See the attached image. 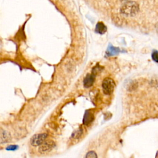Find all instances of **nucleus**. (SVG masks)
Here are the masks:
<instances>
[{
    "label": "nucleus",
    "mask_w": 158,
    "mask_h": 158,
    "mask_svg": "<svg viewBox=\"0 0 158 158\" xmlns=\"http://www.w3.org/2000/svg\"><path fill=\"white\" fill-rule=\"evenodd\" d=\"M93 119H94L93 114L91 113V111L90 110H88L85 112L84 117H83V122L85 125H88L91 122H92Z\"/></svg>",
    "instance_id": "0eeeda50"
},
{
    "label": "nucleus",
    "mask_w": 158,
    "mask_h": 158,
    "mask_svg": "<svg viewBox=\"0 0 158 158\" xmlns=\"http://www.w3.org/2000/svg\"><path fill=\"white\" fill-rule=\"evenodd\" d=\"M107 31V27L102 22H99L95 27V32L101 35H103Z\"/></svg>",
    "instance_id": "6e6552de"
},
{
    "label": "nucleus",
    "mask_w": 158,
    "mask_h": 158,
    "mask_svg": "<svg viewBox=\"0 0 158 158\" xmlns=\"http://www.w3.org/2000/svg\"><path fill=\"white\" fill-rule=\"evenodd\" d=\"M120 53V50L119 48H116L113 45H109L108 48H107L106 54L107 56H113L119 54Z\"/></svg>",
    "instance_id": "423d86ee"
},
{
    "label": "nucleus",
    "mask_w": 158,
    "mask_h": 158,
    "mask_svg": "<svg viewBox=\"0 0 158 158\" xmlns=\"http://www.w3.org/2000/svg\"><path fill=\"white\" fill-rule=\"evenodd\" d=\"M139 11L138 4L132 1H126L120 8V13L127 16H133L136 15Z\"/></svg>",
    "instance_id": "f257e3e1"
},
{
    "label": "nucleus",
    "mask_w": 158,
    "mask_h": 158,
    "mask_svg": "<svg viewBox=\"0 0 158 158\" xmlns=\"http://www.w3.org/2000/svg\"><path fill=\"white\" fill-rule=\"evenodd\" d=\"M9 139L7 134L3 130H0V143L6 142Z\"/></svg>",
    "instance_id": "1a4fd4ad"
},
{
    "label": "nucleus",
    "mask_w": 158,
    "mask_h": 158,
    "mask_svg": "<svg viewBox=\"0 0 158 158\" xmlns=\"http://www.w3.org/2000/svg\"><path fill=\"white\" fill-rule=\"evenodd\" d=\"M16 148H17V146H15V145H11V146H9L7 147L6 150H15L17 149Z\"/></svg>",
    "instance_id": "f8f14e48"
},
{
    "label": "nucleus",
    "mask_w": 158,
    "mask_h": 158,
    "mask_svg": "<svg viewBox=\"0 0 158 158\" xmlns=\"http://www.w3.org/2000/svg\"><path fill=\"white\" fill-rule=\"evenodd\" d=\"M120 1H127L128 0H120Z\"/></svg>",
    "instance_id": "ddd939ff"
},
{
    "label": "nucleus",
    "mask_w": 158,
    "mask_h": 158,
    "mask_svg": "<svg viewBox=\"0 0 158 158\" xmlns=\"http://www.w3.org/2000/svg\"><path fill=\"white\" fill-rule=\"evenodd\" d=\"M55 146V143L53 141H47L44 142L42 145H40L39 151L40 153H45L51 151Z\"/></svg>",
    "instance_id": "20e7f679"
},
{
    "label": "nucleus",
    "mask_w": 158,
    "mask_h": 158,
    "mask_svg": "<svg viewBox=\"0 0 158 158\" xmlns=\"http://www.w3.org/2000/svg\"><path fill=\"white\" fill-rule=\"evenodd\" d=\"M151 58L153 60L158 63V51L156 50H154L151 54Z\"/></svg>",
    "instance_id": "9d476101"
},
{
    "label": "nucleus",
    "mask_w": 158,
    "mask_h": 158,
    "mask_svg": "<svg viewBox=\"0 0 158 158\" xmlns=\"http://www.w3.org/2000/svg\"><path fill=\"white\" fill-rule=\"evenodd\" d=\"M95 80V74L88 73L83 80V85L85 88H89L93 84Z\"/></svg>",
    "instance_id": "39448f33"
},
{
    "label": "nucleus",
    "mask_w": 158,
    "mask_h": 158,
    "mask_svg": "<svg viewBox=\"0 0 158 158\" xmlns=\"http://www.w3.org/2000/svg\"><path fill=\"white\" fill-rule=\"evenodd\" d=\"M47 136L48 135L46 134L35 135L31 138L30 143L33 146H39L45 141Z\"/></svg>",
    "instance_id": "7ed1b4c3"
},
{
    "label": "nucleus",
    "mask_w": 158,
    "mask_h": 158,
    "mask_svg": "<svg viewBox=\"0 0 158 158\" xmlns=\"http://www.w3.org/2000/svg\"><path fill=\"white\" fill-rule=\"evenodd\" d=\"M86 157H92V158H95L97 157V154L94 151H90L87 153V154L85 156Z\"/></svg>",
    "instance_id": "9b49d317"
},
{
    "label": "nucleus",
    "mask_w": 158,
    "mask_h": 158,
    "mask_svg": "<svg viewBox=\"0 0 158 158\" xmlns=\"http://www.w3.org/2000/svg\"><path fill=\"white\" fill-rule=\"evenodd\" d=\"M116 87L114 81L111 78H106L102 83V88L105 95H109L113 92Z\"/></svg>",
    "instance_id": "f03ea898"
}]
</instances>
